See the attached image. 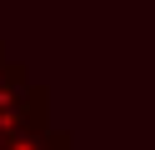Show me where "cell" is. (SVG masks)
Returning <instances> with one entry per match:
<instances>
[{"mask_svg": "<svg viewBox=\"0 0 155 150\" xmlns=\"http://www.w3.org/2000/svg\"><path fill=\"white\" fill-rule=\"evenodd\" d=\"M50 125V90L35 85V75L20 60L0 65V135L15 130H45Z\"/></svg>", "mask_w": 155, "mask_h": 150, "instance_id": "cell-1", "label": "cell"}, {"mask_svg": "<svg viewBox=\"0 0 155 150\" xmlns=\"http://www.w3.org/2000/svg\"><path fill=\"white\" fill-rule=\"evenodd\" d=\"M0 150H70L65 130H15V135H0Z\"/></svg>", "mask_w": 155, "mask_h": 150, "instance_id": "cell-2", "label": "cell"}, {"mask_svg": "<svg viewBox=\"0 0 155 150\" xmlns=\"http://www.w3.org/2000/svg\"><path fill=\"white\" fill-rule=\"evenodd\" d=\"M0 65H5V45H0Z\"/></svg>", "mask_w": 155, "mask_h": 150, "instance_id": "cell-3", "label": "cell"}]
</instances>
